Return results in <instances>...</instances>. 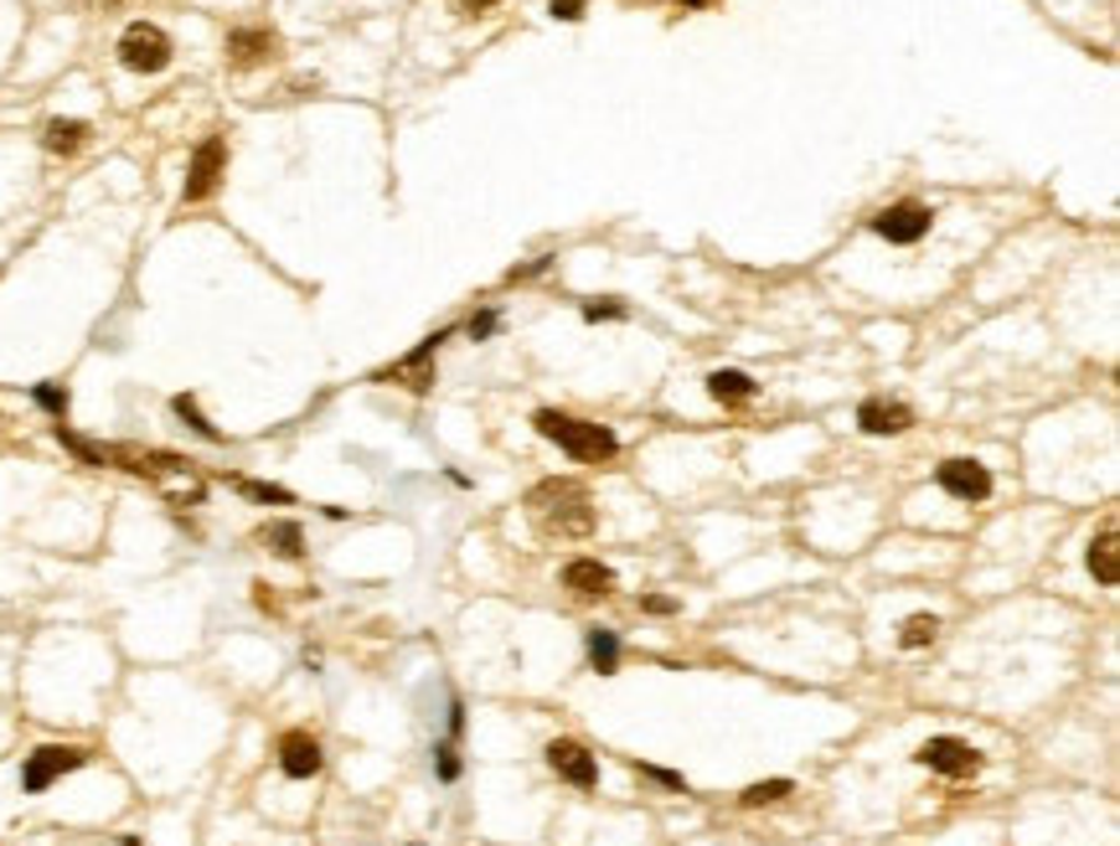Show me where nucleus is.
Listing matches in <instances>:
<instances>
[{
    "mask_svg": "<svg viewBox=\"0 0 1120 846\" xmlns=\"http://www.w3.org/2000/svg\"><path fill=\"white\" fill-rule=\"evenodd\" d=\"M176 413H181V419H187L191 428L202 434V439H218V428H212V423H207L202 413H197V403H191V398H176Z\"/></svg>",
    "mask_w": 1120,
    "mask_h": 846,
    "instance_id": "nucleus-24",
    "label": "nucleus"
},
{
    "mask_svg": "<svg viewBox=\"0 0 1120 846\" xmlns=\"http://www.w3.org/2000/svg\"><path fill=\"white\" fill-rule=\"evenodd\" d=\"M641 610L645 614H677V599H666V593H645Z\"/></svg>",
    "mask_w": 1120,
    "mask_h": 846,
    "instance_id": "nucleus-29",
    "label": "nucleus"
},
{
    "mask_svg": "<svg viewBox=\"0 0 1120 846\" xmlns=\"http://www.w3.org/2000/svg\"><path fill=\"white\" fill-rule=\"evenodd\" d=\"M589 660H595L599 677H614L620 671V635L614 630H589Z\"/></svg>",
    "mask_w": 1120,
    "mask_h": 846,
    "instance_id": "nucleus-19",
    "label": "nucleus"
},
{
    "mask_svg": "<svg viewBox=\"0 0 1120 846\" xmlns=\"http://www.w3.org/2000/svg\"><path fill=\"white\" fill-rule=\"evenodd\" d=\"M796 790L790 779H759V784H748L744 790V805H775V800H785Z\"/></svg>",
    "mask_w": 1120,
    "mask_h": 846,
    "instance_id": "nucleus-21",
    "label": "nucleus"
},
{
    "mask_svg": "<svg viewBox=\"0 0 1120 846\" xmlns=\"http://www.w3.org/2000/svg\"><path fill=\"white\" fill-rule=\"evenodd\" d=\"M42 145H47L52 155H78L88 145V124L84 119H52L47 130H42Z\"/></svg>",
    "mask_w": 1120,
    "mask_h": 846,
    "instance_id": "nucleus-16",
    "label": "nucleus"
},
{
    "mask_svg": "<svg viewBox=\"0 0 1120 846\" xmlns=\"http://www.w3.org/2000/svg\"><path fill=\"white\" fill-rule=\"evenodd\" d=\"M526 507L537 516L547 537H589L595 526V511H589V496L578 491L574 480H547L537 491L526 496Z\"/></svg>",
    "mask_w": 1120,
    "mask_h": 846,
    "instance_id": "nucleus-1",
    "label": "nucleus"
},
{
    "mask_svg": "<svg viewBox=\"0 0 1120 846\" xmlns=\"http://www.w3.org/2000/svg\"><path fill=\"white\" fill-rule=\"evenodd\" d=\"M537 434H543L547 444H558L568 459H584V465H599V459H610L614 449H620V439H614L605 423H584L574 419V413H558V408H543L537 413Z\"/></svg>",
    "mask_w": 1120,
    "mask_h": 846,
    "instance_id": "nucleus-2",
    "label": "nucleus"
},
{
    "mask_svg": "<svg viewBox=\"0 0 1120 846\" xmlns=\"http://www.w3.org/2000/svg\"><path fill=\"white\" fill-rule=\"evenodd\" d=\"M450 733H455V738L465 733V708H459V702H450Z\"/></svg>",
    "mask_w": 1120,
    "mask_h": 846,
    "instance_id": "nucleus-32",
    "label": "nucleus"
},
{
    "mask_svg": "<svg viewBox=\"0 0 1120 846\" xmlns=\"http://www.w3.org/2000/svg\"><path fill=\"white\" fill-rule=\"evenodd\" d=\"M434 754H440V779H444V784H455V779H459V759H455V748L444 744V748H434Z\"/></svg>",
    "mask_w": 1120,
    "mask_h": 846,
    "instance_id": "nucleus-28",
    "label": "nucleus"
},
{
    "mask_svg": "<svg viewBox=\"0 0 1120 846\" xmlns=\"http://www.w3.org/2000/svg\"><path fill=\"white\" fill-rule=\"evenodd\" d=\"M239 491L248 496V501H274V507H289V491H279V486H258V480H239Z\"/></svg>",
    "mask_w": 1120,
    "mask_h": 846,
    "instance_id": "nucleus-23",
    "label": "nucleus"
},
{
    "mask_svg": "<svg viewBox=\"0 0 1120 846\" xmlns=\"http://www.w3.org/2000/svg\"><path fill=\"white\" fill-rule=\"evenodd\" d=\"M930 227H934V212L924 202H894L873 218V233L888 237V243H899V248H914Z\"/></svg>",
    "mask_w": 1120,
    "mask_h": 846,
    "instance_id": "nucleus-5",
    "label": "nucleus"
},
{
    "mask_svg": "<svg viewBox=\"0 0 1120 846\" xmlns=\"http://www.w3.org/2000/svg\"><path fill=\"white\" fill-rule=\"evenodd\" d=\"M625 305H584V321H620Z\"/></svg>",
    "mask_w": 1120,
    "mask_h": 846,
    "instance_id": "nucleus-31",
    "label": "nucleus"
},
{
    "mask_svg": "<svg viewBox=\"0 0 1120 846\" xmlns=\"http://www.w3.org/2000/svg\"><path fill=\"white\" fill-rule=\"evenodd\" d=\"M708 392H713L718 403H729V408H733V403H748V398H754V392H759V388H754V377H748V372H733V367H718V372L708 377Z\"/></svg>",
    "mask_w": 1120,
    "mask_h": 846,
    "instance_id": "nucleus-18",
    "label": "nucleus"
},
{
    "mask_svg": "<svg viewBox=\"0 0 1120 846\" xmlns=\"http://www.w3.org/2000/svg\"><path fill=\"white\" fill-rule=\"evenodd\" d=\"M88 764V748H73V744H47L36 748V754H26V769H21V790L26 795H42V790H52L63 775H73V769H84Z\"/></svg>",
    "mask_w": 1120,
    "mask_h": 846,
    "instance_id": "nucleus-3",
    "label": "nucleus"
},
{
    "mask_svg": "<svg viewBox=\"0 0 1120 846\" xmlns=\"http://www.w3.org/2000/svg\"><path fill=\"white\" fill-rule=\"evenodd\" d=\"M681 5H708V0H681Z\"/></svg>",
    "mask_w": 1120,
    "mask_h": 846,
    "instance_id": "nucleus-33",
    "label": "nucleus"
},
{
    "mask_svg": "<svg viewBox=\"0 0 1120 846\" xmlns=\"http://www.w3.org/2000/svg\"><path fill=\"white\" fill-rule=\"evenodd\" d=\"M120 63L130 73H160L170 68V36L160 32V26H151V21H135V26H124L120 36Z\"/></svg>",
    "mask_w": 1120,
    "mask_h": 846,
    "instance_id": "nucleus-4",
    "label": "nucleus"
},
{
    "mask_svg": "<svg viewBox=\"0 0 1120 846\" xmlns=\"http://www.w3.org/2000/svg\"><path fill=\"white\" fill-rule=\"evenodd\" d=\"M274 52H279V36L264 32V26H239V32H228V63H233V68H264Z\"/></svg>",
    "mask_w": 1120,
    "mask_h": 846,
    "instance_id": "nucleus-10",
    "label": "nucleus"
},
{
    "mask_svg": "<svg viewBox=\"0 0 1120 846\" xmlns=\"http://www.w3.org/2000/svg\"><path fill=\"white\" fill-rule=\"evenodd\" d=\"M547 764H553V775L568 779L574 790H595L599 784L595 754H589L584 744H574V738H553V744H547Z\"/></svg>",
    "mask_w": 1120,
    "mask_h": 846,
    "instance_id": "nucleus-7",
    "label": "nucleus"
},
{
    "mask_svg": "<svg viewBox=\"0 0 1120 846\" xmlns=\"http://www.w3.org/2000/svg\"><path fill=\"white\" fill-rule=\"evenodd\" d=\"M103 5H120V0H103Z\"/></svg>",
    "mask_w": 1120,
    "mask_h": 846,
    "instance_id": "nucleus-34",
    "label": "nucleus"
},
{
    "mask_svg": "<svg viewBox=\"0 0 1120 846\" xmlns=\"http://www.w3.org/2000/svg\"><path fill=\"white\" fill-rule=\"evenodd\" d=\"M222 166H228V145H222L218 135L202 140L197 155H191V170H187V202H207V197L222 187Z\"/></svg>",
    "mask_w": 1120,
    "mask_h": 846,
    "instance_id": "nucleus-8",
    "label": "nucleus"
},
{
    "mask_svg": "<svg viewBox=\"0 0 1120 846\" xmlns=\"http://www.w3.org/2000/svg\"><path fill=\"white\" fill-rule=\"evenodd\" d=\"M934 480H940V491L955 496V501H986V496H991V470L976 465V459H945V465L934 470Z\"/></svg>",
    "mask_w": 1120,
    "mask_h": 846,
    "instance_id": "nucleus-9",
    "label": "nucleus"
},
{
    "mask_svg": "<svg viewBox=\"0 0 1120 846\" xmlns=\"http://www.w3.org/2000/svg\"><path fill=\"white\" fill-rule=\"evenodd\" d=\"M934 635H940V620H934V614H909L899 630V645L903 650H924V645H934Z\"/></svg>",
    "mask_w": 1120,
    "mask_h": 846,
    "instance_id": "nucleus-20",
    "label": "nucleus"
},
{
    "mask_svg": "<svg viewBox=\"0 0 1120 846\" xmlns=\"http://www.w3.org/2000/svg\"><path fill=\"white\" fill-rule=\"evenodd\" d=\"M1089 574L1100 578L1105 589H1116V578H1120V547H1116V526H1105L1100 537L1089 542Z\"/></svg>",
    "mask_w": 1120,
    "mask_h": 846,
    "instance_id": "nucleus-15",
    "label": "nucleus"
},
{
    "mask_svg": "<svg viewBox=\"0 0 1120 846\" xmlns=\"http://www.w3.org/2000/svg\"><path fill=\"white\" fill-rule=\"evenodd\" d=\"M924 769H934V775H945V779H971L976 769H982V754L971 744H961V738H930V744H919V754H914Z\"/></svg>",
    "mask_w": 1120,
    "mask_h": 846,
    "instance_id": "nucleus-6",
    "label": "nucleus"
},
{
    "mask_svg": "<svg viewBox=\"0 0 1120 846\" xmlns=\"http://www.w3.org/2000/svg\"><path fill=\"white\" fill-rule=\"evenodd\" d=\"M440 341H450V331H434V336L408 356V361H398L388 377L392 382H408V388H429V382H434V377H429V361H434V352H440Z\"/></svg>",
    "mask_w": 1120,
    "mask_h": 846,
    "instance_id": "nucleus-14",
    "label": "nucleus"
},
{
    "mask_svg": "<svg viewBox=\"0 0 1120 846\" xmlns=\"http://www.w3.org/2000/svg\"><path fill=\"white\" fill-rule=\"evenodd\" d=\"M563 589L584 593V599H605V593L614 589V574L599 558H574L563 568Z\"/></svg>",
    "mask_w": 1120,
    "mask_h": 846,
    "instance_id": "nucleus-12",
    "label": "nucleus"
},
{
    "mask_svg": "<svg viewBox=\"0 0 1120 846\" xmlns=\"http://www.w3.org/2000/svg\"><path fill=\"white\" fill-rule=\"evenodd\" d=\"M258 542L269 547L274 558H289V563L306 558V532H300L295 522H269L264 532H258Z\"/></svg>",
    "mask_w": 1120,
    "mask_h": 846,
    "instance_id": "nucleus-17",
    "label": "nucleus"
},
{
    "mask_svg": "<svg viewBox=\"0 0 1120 846\" xmlns=\"http://www.w3.org/2000/svg\"><path fill=\"white\" fill-rule=\"evenodd\" d=\"M36 403L47 408V413H57V419H63V413H68V392H63V388H36Z\"/></svg>",
    "mask_w": 1120,
    "mask_h": 846,
    "instance_id": "nucleus-27",
    "label": "nucleus"
},
{
    "mask_svg": "<svg viewBox=\"0 0 1120 846\" xmlns=\"http://www.w3.org/2000/svg\"><path fill=\"white\" fill-rule=\"evenodd\" d=\"M635 775L651 779V784H662V790H681V795H687V779L672 775V769H656V764H635Z\"/></svg>",
    "mask_w": 1120,
    "mask_h": 846,
    "instance_id": "nucleus-22",
    "label": "nucleus"
},
{
    "mask_svg": "<svg viewBox=\"0 0 1120 846\" xmlns=\"http://www.w3.org/2000/svg\"><path fill=\"white\" fill-rule=\"evenodd\" d=\"M547 11H553L558 21H578V16H584V0H553Z\"/></svg>",
    "mask_w": 1120,
    "mask_h": 846,
    "instance_id": "nucleus-30",
    "label": "nucleus"
},
{
    "mask_svg": "<svg viewBox=\"0 0 1120 846\" xmlns=\"http://www.w3.org/2000/svg\"><path fill=\"white\" fill-rule=\"evenodd\" d=\"M857 423H863V434H878L883 439V434H903V428L914 423V413L903 403H878V398H873V403L857 408Z\"/></svg>",
    "mask_w": 1120,
    "mask_h": 846,
    "instance_id": "nucleus-13",
    "label": "nucleus"
},
{
    "mask_svg": "<svg viewBox=\"0 0 1120 846\" xmlns=\"http://www.w3.org/2000/svg\"><path fill=\"white\" fill-rule=\"evenodd\" d=\"M501 0H450V11H455L459 21H476V16H486V11H496Z\"/></svg>",
    "mask_w": 1120,
    "mask_h": 846,
    "instance_id": "nucleus-25",
    "label": "nucleus"
},
{
    "mask_svg": "<svg viewBox=\"0 0 1120 846\" xmlns=\"http://www.w3.org/2000/svg\"><path fill=\"white\" fill-rule=\"evenodd\" d=\"M496 325H501V315H496V310H480L465 331H470V341H486V336H496Z\"/></svg>",
    "mask_w": 1120,
    "mask_h": 846,
    "instance_id": "nucleus-26",
    "label": "nucleus"
},
{
    "mask_svg": "<svg viewBox=\"0 0 1120 846\" xmlns=\"http://www.w3.org/2000/svg\"><path fill=\"white\" fill-rule=\"evenodd\" d=\"M321 744L310 738V733H285L279 738V769H285L289 779H310V775H321Z\"/></svg>",
    "mask_w": 1120,
    "mask_h": 846,
    "instance_id": "nucleus-11",
    "label": "nucleus"
}]
</instances>
